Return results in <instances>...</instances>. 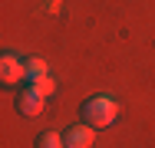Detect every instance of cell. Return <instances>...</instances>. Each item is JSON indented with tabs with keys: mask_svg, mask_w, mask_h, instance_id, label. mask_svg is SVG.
Segmentation results:
<instances>
[{
	"mask_svg": "<svg viewBox=\"0 0 155 148\" xmlns=\"http://www.w3.org/2000/svg\"><path fill=\"white\" fill-rule=\"evenodd\" d=\"M79 115H83L86 125H93V128H109V125L119 118V105H116V99H109V95H89V99L83 102Z\"/></svg>",
	"mask_w": 155,
	"mask_h": 148,
	"instance_id": "6da1fadb",
	"label": "cell"
},
{
	"mask_svg": "<svg viewBox=\"0 0 155 148\" xmlns=\"http://www.w3.org/2000/svg\"><path fill=\"white\" fill-rule=\"evenodd\" d=\"M30 86H36V89H40V92H43V95H46V99H50V95H53V89H56V82H53L50 76H43L40 82H30Z\"/></svg>",
	"mask_w": 155,
	"mask_h": 148,
	"instance_id": "52a82bcc",
	"label": "cell"
},
{
	"mask_svg": "<svg viewBox=\"0 0 155 148\" xmlns=\"http://www.w3.org/2000/svg\"><path fill=\"white\" fill-rule=\"evenodd\" d=\"M0 79L7 82V86H17L20 79L27 82V72H23V59L13 56V53H3V59H0Z\"/></svg>",
	"mask_w": 155,
	"mask_h": 148,
	"instance_id": "277c9868",
	"label": "cell"
},
{
	"mask_svg": "<svg viewBox=\"0 0 155 148\" xmlns=\"http://www.w3.org/2000/svg\"><path fill=\"white\" fill-rule=\"evenodd\" d=\"M23 72H27V86H30V82H40L43 76H50V72H46V63L36 59V56H27V59H23Z\"/></svg>",
	"mask_w": 155,
	"mask_h": 148,
	"instance_id": "5b68a950",
	"label": "cell"
},
{
	"mask_svg": "<svg viewBox=\"0 0 155 148\" xmlns=\"http://www.w3.org/2000/svg\"><path fill=\"white\" fill-rule=\"evenodd\" d=\"M43 102H46V95L36 86H23L17 92V112H20V115H30V118L40 115V112H43Z\"/></svg>",
	"mask_w": 155,
	"mask_h": 148,
	"instance_id": "7a4b0ae2",
	"label": "cell"
},
{
	"mask_svg": "<svg viewBox=\"0 0 155 148\" xmlns=\"http://www.w3.org/2000/svg\"><path fill=\"white\" fill-rule=\"evenodd\" d=\"M93 138H96L93 125H69L63 132V145L66 148H93Z\"/></svg>",
	"mask_w": 155,
	"mask_h": 148,
	"instance_id": "3957f363",
	"label": "cell"
},
{
	"mask_svg": "<svg viewBox=\"0 0 155 148\" xmlns=\"http://www.w3.org/2000/svg\"><path fill=\"white\" fill-rule=\"evenodd\" d=\"M36 148H66L60 132H40L36 135Z\"/></svg>",
	"mask_w": 155,
	"mask_h": 148,
	"instance_id": "8992f818",
	"label": "cell"
}]
</instances>
